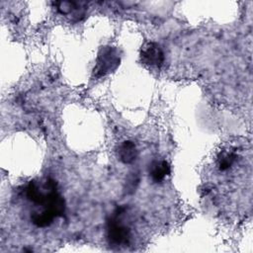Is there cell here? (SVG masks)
<instances>
[{"instance_id":"obj_1","label":"cell","mask_w":253,"mask_h":253,"mask_svg":"<svg viewBox=\"0 0 253 253\" xmlns=\"http://www.w3.org/2000/svg\"><path fill=\"white\" fill-rule=\"evenodd\" d=\"M26 197L38 208L31 212V221L37 227L49 226L65 211L64 199L58 193L56 183L49 178L31 181L26 188Z\"/></svg>"},{"instance_id":"obj_2","label":"cell","mask_w":253,"mask_h":253,"mask_svg":"<svg viewBox=\"0 0 253 253\" xmlns=\"http://www.w3.org/2000/svg\"><path fill=\"white\" fill-rule=\"evenodd\" d=\"M124 211L125 208L118 209L107 224V238L110 244L115 246L125 245L130 239V229L122 221Z\"/></svg>"},{"instance_id":"obj_3","label":"cell","mask_w":253,"mask_h":253,"mask_svg":"<svg viewBox=\"0 0 253 253\" xmlns=\"http://www.w3.org/2000/svg\"><path fill=\"white\" fill-rule=\"evenodd\" d=\"M120 64V57L117 50L111 46L102 47L97 58L94 74L96 77L104 76L115 70Z\"/></svg>"},{"instance_id":"obj_4","label":"cell","mask_w":253,"mask_h":253,"mask_svg":"<svg viewBox=\"0 0 253 253\" xmlns=\"http://www.w3.org/2000/svg\"><path fill=\"white\" fill-rule=\"evenodd\" d=\"M141 60L144 64L148 66L160 67L164 61V53L155 42H147L143 45L140 53Z\"/></svg>"},{"instance_id":"obj_5","label":"cell","mask_w":253,"mask_h":253,"mask_svg":"<svg viewBox=\"0 0 253 253\" xmlns=\"http://www.w3.org/2000/svg\"><path fill=\"white\" fill-rule=\"evenodd\" d=\"M148 173L153 182L159 183L170 174V166L166 160H154L149 165Z\"/></svg>"},{"instance_id":"obj_6","label":"cell","mask_w":253,"mask_h":253,"mask_svg":"<svg viewBox=\"0 0 253 253\" xmlns=\"http://www.w3.org/2000/svg\"><path fill=\"white\" fill-rule=\"evenodd\" d=\"M118 155L119 159L126 164L133 162L137 157V149L135 144L130 140L122 142L118 149Z\"/></svg>"},{"instance_id":"obj_7","label":"cell","mask_w":253,"mask_h":253,"mask_svg":"<svg viewBox=\"0 0 253 253\" xmlns=\"http://www.w3.org/2000/svg\"><path fill=\"white\" fill-rule=\"evenodd\" d=\"M237 162V154L231 150H222L216 157V166L219 171L226 172Z\"/></svg>"},{"instance_id":"obj_8","label":"cell","mask_w":253,"mask_h":253,"mask_svg":"<svg viewBox=\"0 0 253 253\" xmlns=\"http://www.w3.org/2000/svg\"><path fill=\"white\" fill-rule=\"evenodd\" d=\"M76 3L74 2H57L56 5H57V10L61 13V14H69L72 9H73V6L75 5Z\"/></svg>"}]
</instances>
